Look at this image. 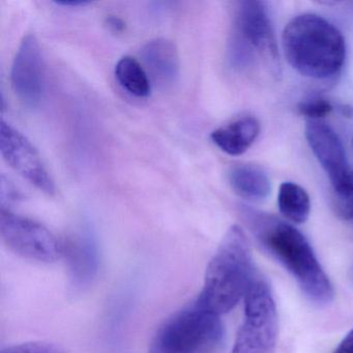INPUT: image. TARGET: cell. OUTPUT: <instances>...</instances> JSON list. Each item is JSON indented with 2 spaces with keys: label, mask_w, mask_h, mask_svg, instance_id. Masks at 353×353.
Segmentation results:
<instances>
[{
  "label": "cell",
  "mask_w": 353,
  "mask_h": 353,
  "mask_svg": "<svg viewBox=\"0 0 353 353\" xmlns=\"http://www.w3.org/2000/svg\"><path fill=\"white\" fill-rule=\"evenodd\" d=\"M259 133L258 119L252 115H245L214 130L210 139L225 154L236 157L245 154L251 148Z\"/></svg>",
  "instance_id": "cell-13"
},
{
  "label": "cell",
  "mask_w": 353,
  "mask_h": 353,
  "mask_svg": "<svg viewBox=\"0 0 353 353\" xmlns=\"http://www.w3.org/2000/svg\"><path fill=\"white\" fill-rule=\"evenodd\" d=\"M223 339L220 316L194 303L165 320L154 334L148 353H216Z\"/></svg>",
  "instance_id": "cell-4"
},
{
  "label": "cell",
  "mask_w": 353,
  "mask_h": 353,
  "mask_svg": "<svg viewBox=\"0 0 353 353\" xmlns=\"http://www.w3.org/2000/svg\"><path fill=\"white\" fill-rule=\"evenodd\" d=\"M241 212L260 245L294 276L310 301L318 305L332 301V283L301 231L270 214L245 208Z\"/></svg>",
  "instance_id": "cell-1"
},
{
  "label": "cell",
  "mask_w": 353,
  "mask_h": 353,
  "mask_svg": "<svg viewBox=\"0 0 353 353\" xmlns=\"http://www.w3.org/2000/svg\"><path fill=\"white\" fill-rule=\"evenodd\" d=\"M278 336L276 303L268 283L256 279L245 296V319L231 353H274Z\"/></svg>",
  "instance_id": "cell-6"
},
{
  "label": "cell",
  "mask_w": 353,
  "mask_h": 353,
  "mask_svg": "<svg viewBox=\"0 0 353 353\" xmlns=\"http://www.w3.org/2000/svg\"><path fill=\"white\" fill-rule=\"evenodd\" d=\"M12 88L18 98L34 107L45 94V65L42 51L34 34L24 37L14 57L11 70Z\"/></svg>",
  "instance_id": "cell-9"
},
{
  "label": "cell",
  "mask_w": 353,
  "mask_h": 353,
  "mask_svg": "<svg viewBox=\"0 0 353 353\" xmlns=\"http://www.w3.org/2000/svg\"><path fill=\"white\" fill-rule=\"evenodd\" d=\"M297 109L301 115L307 117L310 121H320L332 112V105L325 99L312 98L299 103Z\"/></svg>",
  "instance_id": "cell-18"
},
{
  "label": "cell",
  "mask_w": 353,
  "mask_h": 353,
  "mask_svg": "<svg viewBox=\"0 0 353 353\" xmlns=\"http://www.w3.org/2000/svg\"><path fill=\"white\" fill-rule=\"evenodd\" d=\"M0 353H67L63 348L46 342H30L14 345L3 349Z\"/></svg>",
  "instance_id": "cell-19"
},
{
  "label": "cell",
  "mask_w": 353,
  "mask_h": 353,
  "mask_svg": "<svg viewBox=\"0 0 353 353\" xmlns=\"http://www.w3.org/2000/svg\"><path fill=\"white\" fill-rule=\"evenodd\" d=\"M107 26L112 32H121L125 30V22L117 16H109L106 19Z\"/></svg>",
  "instance_id": "cell-21"
},
{
  "label": "cell",
  "mask_w": 353,
  "mask_h": 353,
  "mask_svg": "<svg viewBox=\"0 0 353 353\" xmlns=\"http://www.w3.org/2000/svg\"><path fill=\"white\" fill-rule=\"evenodd\" d=\"M282 43L291 67L305 77L328 79L344 65V37L334 24L315 14L291 19L283 32Z\"/></svg>",
  "instance_id": "cell-3"
},
{
  "label": "cell",
  "mask_w": 353,
  "mask_h": 353,
  "mask_svg": "<svg viewBox=\"0 0 353 353\" xmlns=\"http://www.w3.org/2000/svg\"><path fill=\"white\" fill-rule=\"evenodd\" d=\"M55 3L61 6V7L80 8L90 5V1H85V0H59V1H55Z\"/></svg>",
  "instance_id": "cell-22"
},
{
  "label": "cell",
  "mask_w": 353,
  "mask_h": 353,
  "mask_svg": "<svg viewBox=\"0 0 353 353\" xmlns=\"http://www.w3.org/2000/svg\"><path fill=\"white\" fill-rule=\"evenodd\" d=\"M63 243V257L67 259L72 282L77 288L90 286L98 274L99 251L94 235L83 229Z\"/></svg>",
  "instance_id": "cell-11"
},
{
  "label": "cell",
  "mask_w": 353,
  "mask_h": 353,
  "mask_svg": "<svg viewBox=\"0 0 353 353\" xmlns=\"http://www.w3.org/2000/svg\"><path fill=\"white\" fill-rule=\"evenodd\" d=\"M278 205L281 214L296 224L305 223L311 212L309 194L301 185L290 181L280 185Z\"/></svg>",
  "instance_id": "cell-15"
},
{
  "label": "cell",
  "mask_w": 353,
  "mask_h": 353,
  "mask_svg": "<svg viewBox=\"0 0 353 353\" xmlns=\"http://www.w3.org/2000/svg\"><path fill=\"white\" fill-rule=\"evenodd\" d=\"M229 183L237 195L251 201H261L272 191L268 174L254 165H237L228 173Z\"/></svg>",
  "instance_id": "cell-14"
},
{
  "label": "cell",
  "mask_w": 353,
  "mask_h": 353,
  "mask_svg": "<svg viewBox=\"0 0 353 353\" xmlns=\"http://www.w3.org/2000/svg\"><path fill=\"white\" fill-rule=\"evenodd\" d=\"M0 152L6 162L32 185L48 195L54 194V181L34 146L3 119L0 121Z\"/></svg>",
  "instance_id": "cell-8"
},
{
  "label": "cell",
  "mask_w": 353,
  "mask_h": 353,
  "mask_svg": "<svg viewBox=\"0 0 353 353\" xmlns=\"http://www.w3.org/2000/svg\"><path fill=\"white\" fill-rule=\"evenodd\" d=\"M256 279L249 241L235 225L227 231L210 259L203 288L195 303L219 316L228 313L245 299Z\"/></svg>",
  "instance_id": "cell-2"
},
{
  "label": "cell",
  "mask_w": 353,
  "mask_h": 353,
  "mask_svg": "<svg viewBox=\"0 0 353 353\" xmlns=\"http://www.w3.org/2000/svg\"><path fill=\"white\" fill-rule=\"evenodd\" d=\"M115 77L123 90L136 98L150 97L152 88L148 73L139 61L131 57H123L115 65Z\"/></svg>",
  "instance_id": "cell-16"
},
{
  "label": "cell",
  "mask_w": 353,
  "mask_h": 353,
  "mask_svg": "<svg viewBox=\"0 0 353 353\" xmlns=\"http://www.w3.org/2000/svg\"><path fill=\"white\" fill-rule=\"evenodd\" d=\"M334 353H353V330L343 339Z\"/></svg>",
  "instance_id": "cell-20"
},
{
  "label": "cell",
  "mask_w": 353,
  "mask_h": 353,
  "mask_svg": "<svg viewBox=\"0 0 353 353\" xmlns=\"http://www.w3.org/2000/svg\"><path fill=\"white\" fill-rule=\"evenodd\" d=\"M305 137L334 191L340 189L350 170L346 152L338 134L324 121H309L305 127Z\"/></svg>",
  "instance_id": "cell-10"
},
{
  "label": "cell",
  "mask_w": 353,
  "mask_h": 353,
  "mask_svg": "<svg viewBox=\"0 0 353 353\" xmlns=\"http://www.w3.org/2000/svg\"><path fill=\"white\" fill-rule=\"evenodd\" d=\"M334 198V210L343 220H353V171L340 189L336 190Z\"/></svg>",
  "instance_id": "cell-17"
},
{
  "label": "cell",
  "mask_w": 353,
  "mask_h": 353,
  "mask_svg": "<svg viewBox=\"0 0 353 353\" xmlns=\"http://www.w3.org/2000/svg\"><path fill=\"white\" fill-rule=\"evenodd\" d=\"M0 235L11 251L32 261L51 263L63 257V243L40 223L0 210Z\"/></svg>",
  "instance_id": "cell-7"
},
{
  "label": "cell",
  "mask_w": 353,
  "mask_h": 353,
  "mask_svg": "<svg viewBox=\"0 0 353 353\" xmlns=\"http://www.w3.org/2000/svg\"><path fill=\"white\" fill-rule=\"evenodd\" d=\"M256 55L276 61V41L265 5L245 0L237 6L229 59L233 67L245 69L253 63Z\"/></svg>",
  "instance_id": "cell-5"
},
{
  "label": "cell",
  "mask_w": 353,
  "mask_h": 353,
  "mask_svg": "<svg viewBox=\"0 0 353 353\" xmlns=\"http://www.w3.org/2000/svg\"><path fill=\"white\" fill-rule=\"evenodd\" d=\"M140 55L157 81L162 84L176 82L181 73V61L174 43L167 39H154L142 47Z\"/></svg>",
  "instance_id": "cell-12"
}]
</instances>
